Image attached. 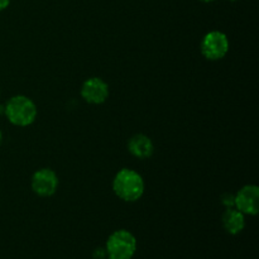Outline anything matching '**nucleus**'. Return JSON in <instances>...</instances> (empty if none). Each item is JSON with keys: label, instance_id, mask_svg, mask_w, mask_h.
Instances as JSON below:
<instances>
[{"label": "nucleus", "instance_id": "7ed1b4c3", "mask_svg": "<svg viewBox=\"0 0 259 259\" xmlns=\"http://www.w3.org/2000/svg\"><path fill=\"white\" fill-rule=\"evenodd\" d=\"M105 250L109 259H132L137 250L136 237L128 230H116L106 240Z\"/></svg>", "mask_w": 259, "mask_h": 259}, {"label": "nucleus", "instance_id": "9b49d317", "mask_svg": "<svg viewBox=\"0 0 259 259\" xmlns=\"http://www.w3.org/2000/svg\"><path fill=\"white\" fill-rule=\"evenodd\" d=\"M106 257V250L103 248H98L94 252V259H105Z\"/></svg>", "mask_w": 259, "mask_h": 259}, {"label": "nucleus", "instance_id": "9d476101", "mask_svg": "<svg viewBox=\"0 0 259 259\" xmlns=\"http://www.w3.org/2000/svg\"><path fill=\"white\" fill-rule=\"evenodd\" d=\"M220 200H222V204L224 205L225 207H234L235 195L230 194V192H225V194L222 195Z\"/></svg>", "mask_w": 259, "mask_h": 259}, {"label": "nucleus", "instance_id": "39448f33", "mask_svg": "<svg viewBox=\"0 0 259 259\" xmlns=\"http://www.w3.org/2000/svg\"><path fill=\"white\" fill-rule=\"evenodd\" d=\"M32 190L40 197H50L56 194L58 187V177L51 168H40L32 176Z\"/></svg>", "mask_w": 259, "mask_h": 259}, {"label": "nucleus", "instance_id": "f8f14e48", "mask_svg": "<svg viewBox=\"0 0 259 259\" xmlns=\"http://www.w3.org/2000/svg\"><path fill=\"white\" fill-rule=\"evenodd\" d=\"M10 4V0H0V12L4 9H7Z\"/></svg>", "mask_w": 259, "mask_h": 259}, {"label": "nucleus", "instance_id": "6e6552de", "mask_svg": "<svg viewBox=\"0 0 259 259\" xmlns=\"http://www.w3.org/2000/svg\"><path fill=\"white\" fill-rule=\"evenodd\" d=\"M128 151L136 158L147 159L152 157L154 152L153 142L146 134H134L128 142Z\"/></svg>", "mask_w": 259, "mask_h": 259}, {"label": "nucleus", "instance_id": "4468645a", "mask_svg": "<svg viewBox=\"0 0 259 259\" xmlns=\"http://www.w3.org/2000/svg\"><path fill=\"white\" fill-rule=\"evenodd\" d=\"M200 2H202V3H211V2H214V0H200Z\"/></svg>", "mask_w": 259, "mask_h": 259}, {"label": "nucleus", "instance_id": "2eb2a0df", "mask_svg": "<svg viewBox=\"0 0 259 259\" xmlns=\"http://www.w3.org/2000/svg\"><path fill=\"white\" fill-rule=\"evenodd\" d=\"M2 142H3V133L0 132V144H2Z\"/></svg>", "mask_w": 259, "mask_h": 259}, {"label": "nucleus", "instance_id": "20e7f679", "mask_svg": "<svg viewBox=\"0 0 259 259\" xmlns=\"http://www.w3.org/2000/svg\"><path fill=\"white\" fill-rule=\"evenodd\" d=\"M229 39L227 34L219 30H212L204 35L201 40V53L206 60L219 61L229 52Z\"/></svg>", "mask_w": 259, "mask_h": 259}, {"label": "nucleus", "instance_id": "dca6fc26", "mask_svg": "<svg viewBox=\"0 0 259 259\" xmlns=\"http://www.w3.org/2000/svg\"><path fill=\"white\" fill-rule=\"evenodd\" d=\"M229 2H237V0H229Z\"/></svg>", "mask_w": 259, "mask_h": 259}, {"label": "nucleus", "instance_id": "f257e3e1", "mask_svg": "<svg viewBox=\"0 0 259 259\" xmlns=\"http://www.w3.org/2000/svg\"><path fill=\"white\" fill-rule=\"evenodd\" d=\"M113 190L123 201H138L144 194L143 177L133 169H120L113 180Z\"/></svg>", "mask_w": 259, "mask_h": 259}, {"label": "nucleus", "instance_id": "1a4fd4ad", "mask_svg": "<svg viewBox=\"0 0 259 259\" xmlns=\"http://www.w3.org/2000/svg\"><path fill=\"white\" fill-rule=\"evenodd\" d=\"M223 227L225 232L232 235H237L245 228V218L243 212L235 207H227L222 218Z\"/></svg>", "mask_w": 259, "mask_h": 259}, {"label": "nucleus", "instance_id": "0eeeda50", "mask_svg": "<svg viewBox=\"0 0 259 259\" xmlns=\"http://www.w3.org/2000/svg\"><path fill=\"white\" fill-rule=\"evenodd\" d=\"M81 96L93 105L105 103L109 96V85L100 77H90L81 86Z\"/></svg>", "mask_w": 259, "mask_h": 259}, {"label": "nucleus", "instance_id": "ddd939ff", "mask_svg": "<svg viewBox=\"0 0 259 259\" xmlns=\"http://www.w3.org/2000/svg\"><path fill=\"white\" fill-rule=\"evenodd\" d=\"M5 113V105H0V114Z\"/></svg>", "mask_w": 259, "mask_h": 259}, {"label": "nucleus", "instance_id": "f03ea898", "mask_svg": "<svg viewBox=\"0 0 259 259\" xmlns=\"http://www.w3.org/2000/svg\"><path fill=\"white\" fill-rule=\"evenodd\" d=\"M8 120L17 126H28L37 118V106L32 99L24 95H15L5 105Z\"/></svg>", "mask_w": 259, "mask_h": 259}, {"label": "nucleus", "instance_id": "423d86ee", "mask_svg": "<svg viewBox=\"0 0 259 259\" xmlns=\"http://www.w3.org/2000/svg\"><path fill=\"white\" fill-rule=\"evenodd\" d=\"M235 209L244 215H254L259 211V189L257 185H245L235 195Z\"/></svg>", "mask_w": 259, "mask_h": 259}]
</instances>
